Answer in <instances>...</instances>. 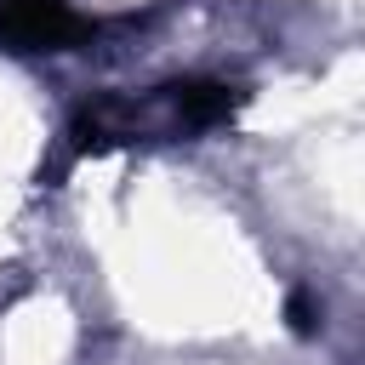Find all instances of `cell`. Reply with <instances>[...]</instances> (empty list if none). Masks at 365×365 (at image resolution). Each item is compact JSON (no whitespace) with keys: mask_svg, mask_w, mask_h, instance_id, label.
Wrapping results in <instances>:
<instances>
[{"mask_svg":"<svg viewBox=\"0 0 365 365\" xmlns=\"http://www.w3.org/2000/svg\"><path fill=\"white\" fill-rule=\"evenodd\" d=\"M86 34L91 23L68 0H0V40L17 51H63Z\"/></svg>","mask_w":365,"mask_h":365,"instance_id":"6da1fadb","label":"cell"},{"mask_svg":"<svg viewBox=\"0 0 365 365\" xmlns=\"http://www.w3.org/2000/svg\"><path fill=\"white\" fill-rule=\"evenodd\" d=\"M171 91V103H177V114H182V125H217V120H228L234 108H240V86H228V80H177V86H165Z\"/></svg>","mask_w":365,"mask_h":365,"instance_id":"7a4b0ae2","label":"cell"}]
</instances>
